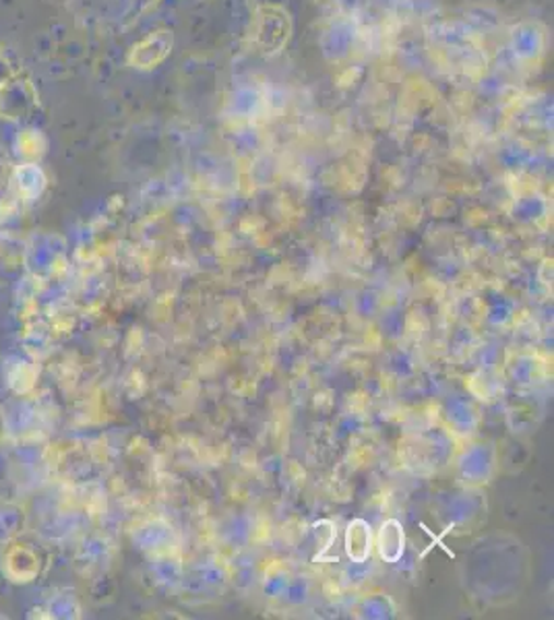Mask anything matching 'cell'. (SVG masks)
I'll use <instances>...</instances> for the list:
<instances>
[{
	"instance_id": "cell-1",
	"label": "cell",
	"mask_w": 554,
	"mask_h": 620,
	"mask_svg": "<svg viewBox=\"0 0 554 620\" xmlns=\"http://www.w3.org/2000/svg\"><path fill=\"white\" fill-rule=\"evenodd\" d=\"M347 554L354 559V561H364L366 554H368V548H370V534H368V527L363 522H354L347 527Z\"/></svg>"
},
{
	"instance_id": "cell-2",
	"label": "cell",
	"mask_w": 554,
	"mask_h": 620,
	"mask_svg": "<svg viewBox=\"0 0 554 620\" xmlns=\"http://www.w3.org/2000/svg\"><path fill=\"white\" fill-rule=\"evenodd\" d=\"M403 546V534L402 531H398V536L393 538L391 536V524H387V526L382 527L381 534V552L382 557H387V559H396L398 554H400V550H402Z\"/></svg>"
}]
</instances>
